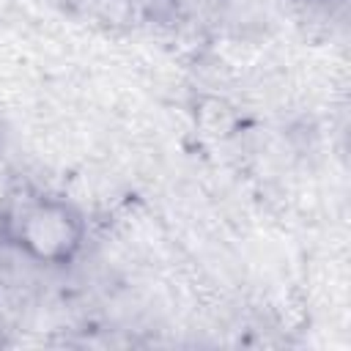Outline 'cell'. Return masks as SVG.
Masks as SVG:
<instances>
[{
    "mask_svg": "<svg viewBox=\"0 0 351 351\" xmlns=\"http://www.w3.org/2000/svg\"><path fill=\"white\" fill-rule=\"evenodd\" d=\"M5 239L30 261L44 266L71 263L85 241V222L74 206L58 197L22 195L5 208Z\"/></svg>",
    "mask_w": 351,
    "mask_h": 351,
    "instance_id": "obj_1",
    "label": "cell"
},
{
    "mask_svg": "<svg viewBox=\"0 0 351 351\" xmlns=\"http://www.w3.org/2000/svg\"><path fill=\"white\" fill-rule=\"evenodd\" d=\"M192 115H195L197 132L206 140H217V143L233 137L239 132V126H241L239 110L228 99H222V96H200L195 101Z\"/></svg>",
    "mask_w": 351,
    "mask_h": 351,
    "instance_id": "obj_2",
    "label": "cell"
}]
</instances>
